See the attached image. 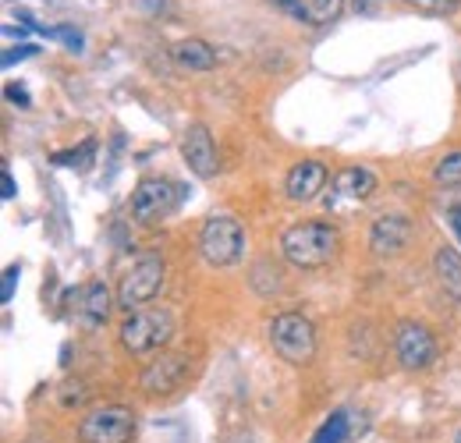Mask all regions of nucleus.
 Listing matches in <instances>:
<instances>
[{"mask_svg":"<svg viewBox=\"0 0 461 443\" xmlns=\"http://www.w3.org/2000/svg\"><path fill=\"white\" fill-rule=\"evenodd\" d=\"M348 429H351V419H348V411H334L316 433H312V440L309 443H345L348 440Z\"/></svg>","mask_w":461,"mask_h":443,"instance_id":"a211bd4d","label":"nucleus"},{"mask_svg":"<svg viewBox=\"0 0 461 443\" xmlns=\"http://www.w3.org/2000/svg\"><path fill=\"white\" fill-rule=\"evenodd\" d=\"M415 11H426V14H455L461 7V0H402Z\"/></svg>","mask_w":461,"mask_h":443,"instance_id":"aec40b11","label":"nucleus"},{"mask_svg":"<svg viewBox=\"0 0 461 443\" xmlns=\"http://www.w3.org/2000/svg\"><path fill=\"white\" fill-rule=\"evenodd\" d=\"M270 4L281 14H288V18L302 22V25H312V29L338 22L341 11H345V0H270Z\"/></svg>","mask_w":461,"mask_h":443,"instance_id":"4468645a","label":"nucleus"},{"mask_svg":"<svg viewBox=\"0 0 461 443\" xmlns=\"http://www.w3.org/2000/svg\"><path fill=\"white\" fill-rule=\"evenodd\" d=\"M411 241V221L404 213H384L369 227V249L376 256H402Z\"/></svg>","mask_w":461,"mask_h":443,"instance_id":"f8f14e48","label":"nucleus"},{"mask_svg":"<svg viewBox=\"0 0 461 443\" xmlns=\"http://www.w3.org/2000/svg\"><path fill=\"white\" fill-rule=\"evenodd\" d=\"M4 96H7L14 107H22V111H29V107H32V96H29V89H25V86H14V82H11V86L4 89Z\"/></svg>","mask_w":461,"mask_h":443,"instance_id":"5701e85b","label":"nucleus"},{"mask_svg":"<svg viewBox=\"0 0 461 443\" xmlns=\"http://www.w3.org/2000/svg\"><path fill=\"white\" fill-rule=\"evenodd\" d=\"M40 32H47L50 40H64L71 54H82V43H86L82 32H75V29H68V25H60V29H43V25H40Z\"/></svg>","mask_w":461,"mask_h":443,"instance_id":"412c9836","label":"nucleus"},{"mask_svg":"<svg viewBox=\"0 0 461 443\" xmlns=\"http://www.w3.org/2000/svg\"><path fill=\"white\" fill-rule=\"evenodd\" d=\"M114 305H117L114 294H111V287H107L104 280H93V284H86V291H82V302H78V320H82V327H86V330H96V327H104Z\"/></svg>","mask_w":461,"mask_h":443,"instance_id":"2eb2a0df","label":"nucleus"},{"mask_svg":"<svg viewBox=\"0 0 461 443\" xmlns=\"http://www.w3.org/2000/svg\"><path fill=\"white\" fill-rule=\"evenodd\" d=\"M376 188H380V181H376L373 170H366V167H345V170H338L330 177V188L323 192V206H327V213L345 217L351 210H358L362 203H369Z\"/></svg>","mask_w":461,"mask_h":443,"instance_id":"39448f33","label":"nucleus"},{"mask_svg":"<svg viewBox=\"0 0 461 443\" xmlns=\"http://www.w3.org/2000/svg\"><path fill=\"white\" fill-rule=\"evenodd\" d=\"M185 376H188V358L185 355H177V351H164L160 358H153L146 369H142V376H139V387L146 390V393H171L185 384Z\"/></svg>","mask_w":461,"mask_h":443,"instance_id":"9b49d317","label":"nucleus"},{"mask_svg":"<svg viewBox=\"0 0 461 443\" xmlns=\"http://www.w3.org/2000/svg\"><path fill=\"white\" fill-rule=\"evenodd\" d=\"M181 160L203 181L217 174L221 160H217V146H213V135L206 131V124H188L185 128V135H181Z\"/></svg>","mask_w":461,"mask_h":443,"instance_id":"9d476101","label":"nucleus"},{"mask_svg":"<svg viewBox=\"0 0 461 443\" xmlns=\"http://www.w3.org/2000/svg\"><path fill=\"white\" fill-rule=\"evenodd\" d=\"M433 267H437V277L444 284V291H447L455 302H461V252L458 249H451V245L437 249Z\"/></svg>","mask_w":461,"mask_h":443,"instance_id":"f3484780","label":"nucleus"},{"mask_svg":"<svg viewBox=\"0 0 461 443\" xmlns=\"http://www.w3.org/2000/svg\"><path fill=\"white\" fill-rule=\"evenodd\" d=\"M164 277H167V263L160 252L135 256V263L128 267V274L117 284V305L128 312H139L142 305H149L164 291Z\"/></svg>","mask_w":461,"mask_h":443,"instance_id":"f03ea898","label":"nucleus"},{"mask_svg":"<svg viewBox=\"0 0 461 443\" xmlns=\"http://www.w3.org/2000/svg\"><path fill=\"white\" fill-rule=\"evenodd\" d=\"M181 185H174L171 177H142L139 188L131 192V217L139 223H160L167 221L177 203H181Z\"/></svg>","mask_w":461,"mask_h":443,"instance_id":"6e6552de","label":"nucleus"},{"mask_svg":"<svg viewBox=\"0 0 461 443\" xmlns=\"http://www.w3.org/2000/svg\"><path fill=\"white\" fill-rule=\"evenodd\" d=\"M135 411L124 404H104L93 408L82 422H78V440L82 443H131L135 440Z\"/></svg>","mask_w":461,"mask_h":443,"instance_id":"0eeeda50","label":"nucleus"},{"mask_svg":"<svg viewBox=\"0 0 461 443\" xmlns=\"http://www.w3.org/2000/svg\"><path fill=\"white\" fill-rule=\"evenodd\" d=\"M394 355H398L402 369L422 373V369H429L437 362V340H433V333L426 330L422 323L404 320L398 333H394Z\"/></svg>","mask_w":461,"mask_h":443,"instance_id":"1a4fd4ad","label":"nucleus"},{"mask_svg":"<svg viewBox=\"0 0 461 443\" xmlns=\"http://www.w3.org/2000/svg\"><path fill=\"white\" fill-rule=\"evenodd\" d=\"M285 192L291 203H312L327 192V167L320 160H302L288 170L285 177Z\"/></svg>","mask_w":461,"mask_h":443,"instance_id":"ddd939ff","label":"nucleus"},{"mask_svg":"<svg viewBox=\"0 0 461 443\" xmlns=\"http://www.w3.org/2000/svg\"><path fill=\"white\" fill-rule=\"evenodd\" d=\"M174 337V312L171 309H139L131 312L121 330H117V340L128 355H153L160 351L167 340Z\"/></svg>","mask_w":461,"mask_h":443,"instance_id":"7ed1b4c3","label":"nucleus"},{"mask_svg":"<svg viewBox=\"0 0 461 443\" xmlns=\"http://www.w3.org/2000/svg\"><path fill=\"white\" fill-rule=\"evenodd\" d=\"M171 57H174V64L185 68V71H210V68L217 64L213 47L203 43V40H177L171 47Z\"/></svg>","mask_w":461,"mask_h":443,"instance_id":"dca6fc26","label":"nucleus"},{"mask_svg":"<svg viewBox=\"0 0 461 443\" xmlns=\"http://www.w3.org/2000/svg\"><path fill=\"white\" fill-rule=\"evenodd\" d=\"M270 344H274V351H277L285 362L305 366V362H312V355H316V330H312V323H309L305 316H298V312H281V316L270 320Z\"/></svg>","mask_w":461,"mask_h":443,"instance_id":"423d86ee","label":"nucleus"},{"mask_svg":"<svg viewBox=\"0 0 461 443\" xmlns=\"http://www.w3.org/2000/svg\"><path fill=\"white\" fill-rule=\"evenodd\" d=\"M355 11L366 14V11H376V0H355Z\"/></svg>","mask_w":461,"mask_h":443,"instance_id":"cd10ccee","label":"nucleus"},{"mask_svg":"<svg viewBox=\"0 0 461 443\" xmlns=\"http://www.w3.org/2000/svg\"><path fill=\"white\" fill-rule=\"evenodd\" d=\"M199 252L210 267H234L245 256V227L228 213L206 217L199 227Z\"/></svg>","mask_w":461,"mask_h":443,"instance_id":"20e7f679","label":"nucleus"},{"mask_svg":"<svg viewBox=\"0 0 461 443\" xmlns=\"http://www.w3.org/2000/svg\"><path fill=\"white\" fill-rule=\"evenodd\" d=\"M36 54V47H18V50H4V68H11L14 60H25V57Z\"/></svg>","mask_w":461,"mask_h":443,"instance_id":"393cba45","label":"nucleus"},{"mask_svg":"<svg viewBox=\"0 0 461 443\" xmlns=\"http://www.w3.org/2000/svg\"><path fill=\"white\" fill-rule=\"evenodd\" d=\"M96 153V142H82L78 149H71V153H58L54 157V164H78V167H86V160L82 157H93Z\"/></svg>","mask_w":461,"mask_h":443,"instance_id":"4be33fe9","label":"nucleus"},{"mask_svg":"<svg viewBox=\"0 0 461 443\" xmlns=\"http://www.w3.org/2000/svg\"><path fill=\"white\" fill-rule=\"evenodd\" d=\"M433 181H437L440 188H461V149L447 153L444 160H437V167H433Z\"/></svg>","mask_w":461,"mask_h":443,"instance_id":"6ab92c4d","label":"nucleus"},{"mask_svg":"<svg viewBox=\"0 0 461 443\" xmlns=\"http://www.w3.org/2000/svg\"><path fill=\"white\" fill-rule=\"evenodd\" d=\"M455 443H461V429H458V437H455Z\"/></svg>","mask_w":461,"mask_h":443,"instance_id":"c85d7f7f","label":"nucleus"},{"mask_svg":"<svg viewBox=\"0 0 461 443\" xmlns=\"http://www.w3.org/2000/svg\"><path fill=\"white\" fill-rule=\"evenodd\" d=\"M0 181H4V199H14V177H11V170L7 167H0Z\"/></svg>","mask_w":461,"mask_h":443,"instance_id":"a878e982","label":"nucleus"},{"mask_svg":"<svg viewBox=\"0 0 461 443\" xmlns=\"http://www.w3.org/2000/svg\"><path fill=\"white\" fill-rule=\"evenodd\" d=\"M14 284H18V267H7V270H4V291H0L4 302L14 298Z\"/></svg>","mask_w":461,"mask_h":443,"instance_id":"b1692460","label":"nucleus"},{"mask_svg":"<svg viewBox=\"0 0 461 443\" xmlns=\"http://www.w3.org/2000/svg\"><path fill=\"white\" fill-rule=\"evenodd\" d=\"M338 249H341V234L334 223L302 221L291 223L281 234V256L294 270H320L338 256Z\"/></svg>","mask_w":461,"mask_h":443,"instance_id":"f257e3e1","label":"nucleus"},{"mask_svg":"<svg viewBox=\"0 0 461 443\" xmlns=\"http://www.w3.org/2000/svg\"><path fill=\"white\" fill-rule=\"evenodd\" d=\"M447 223H451V231H455V238H458V245H461V206H451V210H447Z\"/></svg>","mask_w":461,"mask_h":443,"instance_id":"bb28decb","label":"nucleus"}]
</instances>
